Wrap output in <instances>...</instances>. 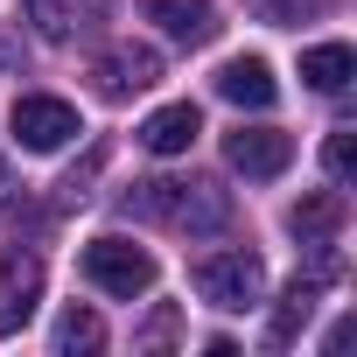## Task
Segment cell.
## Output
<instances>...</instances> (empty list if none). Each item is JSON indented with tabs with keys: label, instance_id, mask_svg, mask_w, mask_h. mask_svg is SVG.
Segmentation results:
<instances>
[{
	"label": "cell",
	"instance_id": "6da1fadb",
	"mask_svg": "<svg viewBox=\"0 0 357 357\" xmlns=\"http://www.w3.org/2000/svg\"><path fill=\"white\" fill-rule=\"evenodd\" d=\"M126 218H154V225H175V231H225L231 225V197L218 183H183V175H154V183H133L126 190Z\"/></svg>",
	"mask_w": 357,
	"mask_h": 357
},
{
	"label": "cell",
	"instance_id": "7a4b0ae2",
	"mask_svg": "<svg viewBox=\"0 0 357 357\" xmlns=\"http://www.w3.org/2000/svg\"><path fill=\"white\" fill-rule=\"evenodd\" d=\"M190 280H197V294H204L211 308H225V315H245V308H259V294H266V266H259V252H245V245L204 252V259L190 266Z\"/></svg>",
	"mask_w": 357,
	"mask_h": 357
},
{
	"label": "cell",
	"instance_id": "3957f363",
	"mask_svg": "<svg viewBox=\"0 0 357 357\" xmlns=\"http://www.w3.org/2000/svg\"><path fill=\"white\" fill-rule=\"evenodd\" d=\"M77 266H84V280H91L98 294H112V301H140V294L154 287V259H147L133 238H112V231L91 238Z\"/></svg>",
	"mask_w": 357,
	"mask_h": 357
},
{
	"label": "cell",
	"instance_id": "277c9868",
	"mask_svg": "<svg viewBox=\"0 0 357 357\" xmlns=\"http://www.w3.org/2000/svg\"><path fill=\"white\" fill-rule=\"evenodd\" d=\"M8 126H15V140H22L29 154H56V147H70V140L84 133V126H77V105H63V98H43V91L15 98Z\"/></svg>",
	"mask_w": 357,
	"mask_h": 357
},
{
	"label": "cell",
	"instance_id": "5b68a950",
	"mask_svg": "<svg viewBox=\"0 0 357 357\" xmlns=\"http://www.w3.org/2000/svg\"><path fill=\"white\" fill-rule=\"evenodd\" d=\"M225 161L245 175V183H273V175L294 161V140H287L280 126H238V133L225 140Z\"/></svg>",
	"mask_w": 357,
	"mask_h": 357
},
{
	"label": "cell",
	"instance_id": "8992f818",
	"mask_svg": "<svg viewBox=\"0 0 357 357\" xmlns=\"http://www.w3.org/2000/svg\"><path fill=\"white\" fill-rule=\"evenodd\" d=\"M43 301V259L36 252H0V336H15Z\"/></svg>",
	"mask_w": 357,
	"mask_h": 357
},
{
	"label": "cell",
	"instance_id": "52a82bcc",
	"mask_svg": "<svg viewBox=\"0 0 357 357\" xmlns=\"http://www.w3.org/2000/svg\"><path fill=\"white\" fill-rule=\"evenodd\" d=\"M22 8H29V22H36V36H43V43H77L84 29H98V22H105L112 0H22Z\"/></svg>",
	"mask_w": 357,
	"mask_h": 357
},
{
	"label": "cell",
	"instance_id": "ba28073f",
	"mask_svg": "<svg viewBox=\"0 0 357 357\" xmlns=\"http://www.w3.org/2000/svg\"><path fill=\"white\" fill-rule=\"evenodd\" d=\"M98 84H105V98H133V91L161 84V56L147 43H119V50L98 56Z\"/></svg>",
	"mask_w": 357,
	"mask_h": 357
},
{
	"label": "cell",
	"instance_id": "9c48e42d",
	"mask_svg": "<svg viewBox=\"0 0 357 357\" xmlns=\"http://www.w3.org/2000/svg\"><path fill=\"white\" fill-rule=\"evenodd\" d=\"M287 231L308 245V252H336V231H343V190H315L287 211Z\"/></svg>",
	"mask_w": 357,
	"mask_h": 357
},
{
	"label": "cell",
	"instance_id": "30bf717a",
	"mask_svg": "<svg viewBox=\"0 0 357 357\" xmlns=\"http://www.w3.org/2000/svg\"><path fill=\"white\" fill-rule=\"evenodd\" d=\"M140 15H147V22H161V36L190 43V50L218 36V8H211V0H140Z\"/></svg>",
	"mask_w": 357,
	"mask_h": 357
},
{
	"label": "cell",
	"instance_id": "8fae6325",
	"mask_svg": "<svg viewBox=\"0 0 357 357\" xmlns=\"http://www.w3.org/2000/svg\"><path fill=\"white\" fill-rule=\"evenodd\" d=\"M218 98H231V105H252V112H266V105L280 98V84H273L266 56H231V63L218 70Z\"/></svg>",
	"mask_w": 357,
	"mask_h": 357
},
{
	"label": "cell",
	"instance_id": "7c38bea8",
	"mask_svg": "<svg viewBox=\"0 0 357 357\" xmlns=\"http://www.w3.org/2000/svg\"><path fill=\"white\" fill-rule=\"evenodd\" d=\"M197 133H204V112L183 98V105H161V112L140 126V147H147V154H183Z\"/></svg>",
	"mask_w": 357,
	"mask_h": 357
},
{
	"label": "cell",
	"instance_id": "4fadbf2b",
	"mask_svg": "<svg viewBox=\"0 0 357 357\" xmlns=\"http://www.w3.org/2000/svg\"><path fill=\"white\" fill-rule=\"evenodd\" d=\"M350 77H357L350 43H315V50H301V84H308V91H343Z\"/></svg>",
	"mask_w": 357,
	"mask_h": 357
},
{
	"label": "cell",
	"instance_id": "5bb4252c",
	"mask_svg": "<svg viewBox=\"0 0 357 357\" xmlns=\"http://www.w3.org/2000/svg\"><path fill=\"white\" fill-rule=\"evenodd\" d=\"M315 294H322V280L308 273H294V287L280 294V308H273V329H266V343H294V329H308V315H315Z\"/></svg>",
	"mask_w": 357,
	"mask_h": 357
},
{
	"label": "cell",
	"instance_id": "9a60e30c",
	"mask_svg": "<svg viewBox=\"0 0 357 357\" xmlns=\"http://www.w3.org/2000/svg\"><path fill=\"white\" fill-rule=\"evenodd\" d=\"M105 343V322L91 315V308H63V322H56V350L70 357V350H98Z\"/></svg>",
	"mask_w": 357,
	"mask_h": 357
},
{
	"label": "cell",
	"instance_id": "2e32d148",
	"mask_svg": "<svg viewBox=\"0 0 357 357\" xmlns=\"http://www.w3.org/2000/svg\"><path fill=\"white\" fill-rule=\"evenodd\" d=\"M322 168H329V190H350V168H357V133H350V126H336V133H329Z\"/></svg>",
	"mask_w": 357,
	"mask_h": 357
},
{
	"label": "cell",
	"instance_id": "e0dca14e",
	"mask_svg": "<svg viewBox=\"0 0 357 357\" xmlns=\"http://www.w3.org/2000/svg\"><path fill=\"white\" fill-rule=\"evenodd\" d=\"M315 8H322V0H259V15H266V22H280V29H294V22H301V15H315Z\"/></svg>",
	"mask_w": 357,
	"mask_h": 357
},
{
	"label": "cell",
	"instance_id": "ac0fdd59",
	"mask_svg": "<svg viewBox=\"0 0 357 357\" xmlns=\"http://www.w3.org/2000/svg\"><path fill=\"white\" fill-rule=\"evenodd\" d=\"M168 336H175V308H161V315L140 329V343H168Z\"/></svg>",
	"mask_w": 357,
	"mask_h": 357
}]
</instances>
